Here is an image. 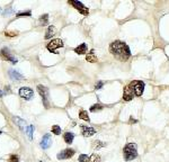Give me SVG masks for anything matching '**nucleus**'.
Masks as SVG:
<instances>
[{
	"instance_id": "9d476101",
	"label": "nucleus",
	"mask_w": 169,
	"mask_h": 162,
	"mask_svg": "<svg viewBox=\"0 0 169 162\" xmlns=\"http://www.w3.org/2000/svg\"><path fill=\"white\" fill-rule=\"evenodd\" d=\"M80 127H81V134L84 137H89V136H93L94 134H96V130L93 127H89L86 125H81Z\"/></svg>"
},
{
	"instance_id": "6e6552de",
	"label": "nucleus",
	"mask_w": 169,
	"mask_h": 162,
	"mask_svg": "<svg viewBox=\"0 0 169 162\" xmlns=\"http://www.w3.org/2000/svg\"><path fill=\"white\" fill-rule=\"evenodd\" d=\"M19 96L25 100H31L34 97V91L28 87H21L19 89Z\"/></svg>"
},
{
	"instance_id": "7c9ffc66",
	"label": "nucleus",
	"mask_w": 169,
	"mask_h": 162,
	"mask_svg": "<svg viewBox=\"0 0 169 162\" xmlns=\"http://www.w3.org/2000/svg\"><path fill=\"white\" fill-rule=\"evenodd\" d=\"M3 95H5V92H3V91L0 90V98H1V97H3Z\"/></svg>"
},
{
	"instance_id": "473e14b6",
	"label": "nucleus",
	"mask_w": 169,
	"mask_h": 162,
	"mask_svg": "<svg viewBox=\"0 0 169 162\" xmlns=\"http://www.w3.org/2000/svg\"><path fill=\"white\" fill-rule=\"evenodd\" d=\"M0 10H1V9H0Z\"/></svg>"
},
{
	"instance_id": "cd10ccee",
	"label": "nucleus",
	"mask_w": 169,
	"mask_h": 162,
	"mask_svg": "<svg viewBox=\"0 0 169 162\" xmlns=\"http://www.w3.org/2000/svg\"><path fill=\"white\" fill-rule=\"evenodd\" d=\"M31 15H32V11H31V10H27V11L18 12V14H17V17H21V16H31Z\"/></svg>"
},
{
	"instance_id": "c85d7f7f",
	"label": "nucleus",
	"mask_w": 169,
	"mask_h": 162,
	"mask_svg": "<svg viewBox=\"0 0 169 162\" xmlns=\"http://www.w3.org/2000/svg\"><path fill=\"white\" fill-rule=\"evenodd\" d=\"M17 34H18L17 32H6V33H5V35H6L7 37H15Z\"/></svg>"
},
{
	"instance_id": "7ed1b4c3",
	"label": "nucleus",
	"mask_w": 169,
	"mask_h": 162,
	"mask_svg": "<svg viewBox=\"0 0 169 162\" xmlns=\"http://www.w3.org/2000/svg\"><path fill=\"white\" fill-rule=\"evenodd\" d=\"M128 88L132 90L134 96L140 97V96H142V93L144 91V82H142L140 80H134L128 84Z\"/></svg>"
},
{
	"instance_id": "1a4fd4ad",
	"label": "nucleus",
	"mask_w": 169,
	"mask_h": 162,
	"mask_svg": "<svg viewBox=\"0 0 169 162\" xmlns=\"http://www.w3.org/2000/svg\"><path fill=\"white\" fill-rule=\"evenodd\" d=\"M74 154V149H64L63 151H61V152L58 153L56 158H58L59 160H65V159H70V158H72Z\"/></svg>"
},
{
	"instance_id": "a211bd4d",
	"label": "nucleus",
	"mask_w": 169,
	"mask_h": 162,
	"mask_svg": "<svg viewBox=\"0 0 169 162\" xmlns=\"http://www.w3.org/2000/svg\"><path fill=\"white\" fill-rule=\"evenodd\" d=\"M104 146H106V143H104V142H102V141H99V140H97V141L93 142V148H94L95 150H99L100 148H104Z\"/></svg>"
},
{
	"instance_id": "f257e3e1",
	"label": "nucleus",
	"mask_w": 169,
	"mask_h": 162,
	"mask_svg": "<svg viewBox=\"0 0 169 162\" xmlns=\"http://www.w3.org/2000/svg\"><path fill=\"white\" fill-rule=\"evenodd\" d=\"M109 52L114 55V58L117 60L125 62L131 56L130 47L122 41H115L109 45Z\"/></svg>"
},
{
	"instance_id": "9b49d317",
	"label": "nucleus",
	"mask_w": 169,
	"mask_h": 162,
	"mask_svg": "<svg viewBox=\"0 0 169 162\" xmlns=\"http://www.w3.org/2000/svg\"><path fill=\"white\" fill-rule=\"evenodd\" d=\"M51 144H52L51 135H50V134H45V135L43 136L42 141H41V148L44 149V150H46V149H49V148L51 146Z\"/></svg>"
},
{
	"instance_id": "f03ea898",
	"label": "nucleus",
	"mask_w": 169,
	"mask_h": 162,
	"mask_svg": "<svg viewBox=\"0 0 169 162\" xmlns=\"http://www.w3.org/2000/svg\"><path fill=\"white\" fill-rule=\"evenodd\" d=\"M123 157L124 160L126 161H132L137 157V144L134 143H128L124 146L123 149Z\"/></svg>"
},
{
	"instance_id": "ddd939ff",
	"label": "nucleus",
	"mask_w": 169,
	"mask_h": 162,
	"mask_svg": "<svg viewBox=\"0 0 169 162\" xmlns=\"http://www.w3.org/2000/svg\"><path fill=\"white\" fill-rule=\"evenodd\" d=\"M133 96H134V93L128 88V86H126L124 88V91H123V99L125 101H130L133 99Z\"/></svg>"
},
{
	"instance_id": "423d86ee",
	"label": "nucleus",
	"mask_w": 169,
	"mask_h": 162,
	"mask_svg": "<svg viewBox=\"0 0 169 162\" xmlns=\"http://www.w3.org/2000/svg\"><path fill=\"white\" fill-rule=\"evenodd\" d=\"M0 55H1V59H2V60L9 61L12 64H16V63L18 62V60H17L14 55H11L10 52H9V50H8L7 47H5V49H2V50L0 51Z\"/></svg>"
},
{
	"instance_id": "a878e982",
	"label": "nucleus",
	"mask_w": 169,
	"mask_h": 162,
	"mask_svg": "<svg viewBox=\"0 0 169 162\" xmlns=\"http://www.w3.org/2000/svg\"><path fill=\"white\" fill-rule=\"evenodd\" d=\"M79 162H90L89 161V158L87 154H80L79 155Z\"/></svg>"
},
{
	"instance_id": "20e7f679",
	"label": "nucleus",
	"mask_w": 169,
	"mask_h": 162,
	"mask_svg": "<svg viewBox=\"0 0 169 162\" xmlns=\"http://www.w3.org/2000/svg\"><path fill=\"white\" fill-rule=\"evenodd\" d=\"M47 50L50 51L51 53H54V54H58V49H61L63 47V42L60 40V38H55V40H52L49 44H47Z\"/></svg>"
},
{
	"instance_id": "f3484780",
	"label": "nucleus",
	"mask_w": 169,
	"mask_h": 162,
	"mask_svg": "<svg viewBox=\"0 0 169 162\" xmlns=\"http://www.w3.org/2000/svg\"><path fill=\"white\" fill-rule=\"evenodd\" d=\"M79 118H81V119H84L86 122H89L90 121V118H89V115H88V113L84 111V109H81V111H79Z\"/></svg>"
},
{
	"instance_id": "4468645a",
	"label": "nucleus",
	"mask_w": 169,
	"mask_h": 162,
	"mask_svg": "<svg viewBox=\"0 0 169 162\" xmlns=\"http://www.w3.org/2000/svg\"><path fill=\"white\" fill-rule=\"evenodd\" d=\"M63 139H64V142H65L67 144H69V145H70V144L74 142V133H71V132H67V133H64Z\"/></svg>"
},
{
	"instance_id": "0eeeda50",
	"label": "nucleus",
	"mask_w": 169,
	"mask_h": 162,
	"mask_svg": "<svg viewBox=\"0 0 169 162\" xmlns=\"http://www.w3.org/2000/svg\"><path fill=\"white\" fill-rule=\"evenodd\" d=\"M69 3L71 5V6H74L76 9L78 10L80 14H82L84 16H87L88 14H89V10L88 8L84 6V3L82 2H80V1H76V0H71V1H69Z\"/></svg>"
},
{
	"instance_id": "f8f14e48",
	"label": "nucleus",
	"mask_w": 169,
	"mask_h": 162,
	"mask_svg": "<svg viewBox=\"0 0 169 162\" xmlns=\"http://www.w3.org/2000/svg\"><path fill=\"white\" fill-rule=\"evenodd\" d=\"M9 77H10L11 80H15V81H21L25 79L24 76H21L19 72L15 70H9Z\"/></svg>"
},
{
	"instance_id": "4be33fe9",
	"label": "nucleus",
	"mask_w": 169,
	"mask_h": 162,
	"mask_svg": "<svg viewBox=\"0 0 169 162\" xmlns=\"http://www.w3.org/2000/svg\"><path fill=\"white\" fill-rule=\"evenodd\" d=\"M93 53H94V51H91V53H90V54H88V55L86 56V60L88 61V62L95 63V62H97V58H95V55H94Z\"/></svg>"
},
{
	"instance_id": "bb28decb",
	"label": "nucleus",
	"mask_w": 169,
	"mask_h": 162,
	"mask_svg": "<svg viewBox=\"0 0 169 162\" xmlns=\"http://www.w3.org/2000/svg\"><path fill=\"white\" fill-rule=\"evenodd\" d=\"M9 162H19V158L16 154H11L9 157Z\"/></svg>"
},
{
	"instance_id": "aec40b11",
	"label": "nucleus",
	"mask_w": 169,
	"mask_h": 162,
	"mask_svg": "<svg viewBox=\"0 0 169 162\" xmlns=\"http://www.w3.org/2000/svg\"><path fill=\"white\" fill-rule=\"evenodd\" d=\"M15 122L17 123V125L19 126V128L21 130H26V127H25V125H26V123H25V121H23L21 118H19V117H15Z\"/></svg>"
},
{
	"instance_id": "39448f33",
	"label": "nucleus",
	"mask_w": 169,
	"mask_h": 162,
	"mask_svg": "<svg viewBox=\"0 0 169 162\" xmlns=\"http://www.w3.org/2000/svg\"><path fill=\"white\" fill-rule=\"evenodd\" d=\"M37 91H38V93H40L41 97H42L43 104H44L45 108H49V89H47L45 86L38 84V86H37Z\"/></svg>"
},
{
	"instance_id": "dca6fc26",
	"label": "nucleus",
	"mask_w": 169,
	"mask_h": 162,
	"mask_svg": "<svg viewBox=\"0 0 169 162\" xmlns=\"http://www.w3.org/2000/svg\"><path fill=\"white\" fill-rule=\"evenodd\" d=\"M74 52L77 53V54H79V55H81V54H84L86 52H87V45L82 43V44H80L79 46H77L76 49H74Z\"/></svg>"
},
{
	"instance_id": "5701e85b",
	"label": "nucleus",
	"mask_w": 169,
	"mask_h": 162,
	"mask_svg": "<svg viewBox=\"0 0 169 162\" xmlns=\"http://www.w3.org/2000/svg\"><path fill=\"white\" fill-rule=\"evenodd\" d=\"M40 23L42 24L43 26H44V25H46V24L49 23V15H47V14H44V15H42V16L40 17Z\"/></svg>"
},
{
	"instance_id": "412c9836",
	"label": "nucleus",
	"mask_w": 169,
	"mask_h": 162,
	"mask_svg": "<svg viewBox=\"0 0 169 162\" xmlns=\"http://www.w3.org/2000/svg\"><path fill=\"white\" fill-rule=\"evenodd\" d=\"M103 109V105H100V104H95V105H93L91 107H90V111L91 113H96V111H99Z\"/></svg>"
},
{
	"instance_id": "2f4dec72",
	"label": "nucleus",
	"mask_w": 169,
	"mask_h": 162,
	"mask_svg": "<svg viewBox=\"0 0 169 162\" xmlns=\"http://www.w3.org/2000/svg\"><path fill=\"white\" fill-rule=\"evenodd\" d=\"M0 134H2V132H1V131H0Z\"/></svg>"
},
{
	"instance_id": "2eb2a0df",
	"label": "nucleus",
	"mask_w": 169,
	"mask_h": 162,
	"mask_svg": "<svg viewBox=\"0 0 169 162\" xmlns=\"http://www.w3.org/2000/svg\"><path fill=\"white\" fill-rule=\"evenodd\" d=\"M54 33H55V27L54 26H49L46 28V33H45V37L44 38L45 40H50L53 35H54Z\"/></svg>"
},
{
	"instance_id": "6ab92c4d",
	"label": "nucleus",
	"mask_w": 169,
	"mask_h": 162,
	"mask_svg": "<svg viewBox=\"0 0 169 162\" xmlns=\"http://www.w3.org/2000/svg\"><path fill=\"white\" fill-rule=\"evenodd\" d=\"M25 132H26V134H27V136H28V140L32 141L33 140V132H34V126H33V125L27 126L26 130H25Z\"/></svg>"
},
{
	"instance_id": "393cba45",
	"label": "nucleus",
	"mask_w": 169,
	"mask_h": 162,
	"mask_svg": "<svg viewBox=\"0 0 169 162\" xmlns=\"http://www.w3.org/2000/svg\"><path fill=\"white\" fill-rule=\"evenodd\" d=\"M90 162H100V157L98 154H91V157L89 158Z\"/></svg>"
},
{
	"instance_id": "c756f323",
	"label": "nucleus",
	"mask_w": 169,
	"mask_h": 162,
	"mask_svg": "<svg viewBox=\"0 0 169 162\" xmlns=\"http://www.w3.org/2000/svg\"><path fill=\"white\" fill-rule=\"evenodd\" d=\"M103 84H104V82H103V81H99V82H98V83L96 84L95 89H96V90H98V89H100V88L103 87Z\"/></svg>"
},
{
	"instance_id": "b1692460",
	"label": "nucleus",
	"mask_w": 169,
	"mask_h": 162,
	"mask_svg": "<svg viewBox=\"0 0 169 162\" xmlns=\"http://www.w3.org/2000/svg\"><path fill=\"white\" fill-rule=\"evenodd\" d=\"M52 133L54 135H60V134H61V127H60L59 125H53Z\"/></svg>"
}]
</instances>
